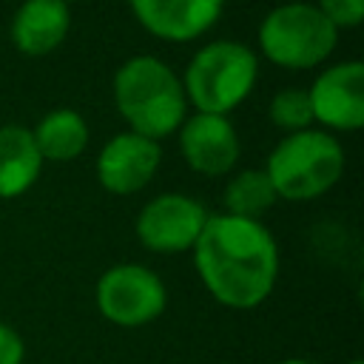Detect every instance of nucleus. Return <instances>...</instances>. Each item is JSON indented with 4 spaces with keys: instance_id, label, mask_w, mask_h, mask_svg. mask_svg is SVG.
<instances>
[{
    "instance_id": "nucleus-1",
    "label": "nucleus",
    "mask_w": 364,
    "mask_h": 364,
    "mask_svg": "<svg viewBox=\"0 0 364 364\" xmlns=\"http://www.w3.org/2000/svg\"><path fill=\"white\" fill-rule=\"evenodd\" d=\"M193 250V267L208 293L233 310L259 307L279 276V247L259 219L208 216Z\"/></svg>"
},
{
    "instance_id": "nucleus-2",
    "label": "nucleus",
    "mask_w": 364,
    "mask_h": 364,
    "mask_svg": "<svg viewBox=\"0 0 364 364\" xmlns=\"http://www.w3.org/2000/svg\"><path fill=\"white\" fill-rule=\"evenodd\" d=\"M114 102L131 131L154 142L179 131L188 105L182 80L173 68L148 54L131 57L117 68Z\"/></svg>"
},
{
    "instance_id": "nucleus-3",
    "label": "nucleus",
    "mask_w": 364,
    "mask_h": 364,
    "mask_svg": "<svg viewBox=\"0 0 364 364\" xmlns=\"http://www.w3.org/2000/svg\"><path fill=\"white\" fill-rule=\"evenodd\" d=\"M344 171V151L327 131L287 134L267 156L264 173L282 199H316L327 193Z\"/></svg>"
},
{
    "instance_id": "nucleus-4",
    "label": "nucleus",
    "mask_w": 364,
    "mask_h": 364,
    "mask_svg": "<svg viewBox=\"0 0 364 364\" xmlns=\"http://www.w3.org/2000/svg\"><path fill=\"white\" fill-rule=\"evenodd\" d=\"M256 77L259 60L245 43L216 40L193 54L185 68L182 91L199 114L225 117L253 91Z\"/></svg>"
},
{
    "instance_id": "nucleus-5",
    "label": "nucleus",
    "mask_w": 364,
    "mask_h": 364,
    "mask_svg": "<svg viewBox=\"0 0 364 364\" xmlns=\"http://www.w3.org/2000/svg\"><path fill=\"white\" fill-rule=\"evenodd\" d=\"M338 28L313 3H284L264 14L259 46L282 68H313L336 48Z\"/></svg>"
},
{
    "instance_id": "nucleus-6",
    "label": "nucleus",
    "mask_w": 364,
    "mask_h": 364,
    "mask_svg": "<svg viewBox=\"0 0 364 364\" xmlns=\"http://www.w3.org/2000/svg\"><path fill=\"white\" fill-rule=\"evenodd\" d=\"M168 290L145 264H114L97 282V307L117 327H142L162 316Z\"/></svg>"
},
{
    "instance_id": "nucleus-7",
    "label": "nucleus",
    "mask_w": 364,
    "mask_h": 364,
    "mask_svg": "<svg viewBox=\"0 0 364 364\" xmlns=\"http://www.w3.org/2000/svg\"><path fill=\"white\" fill-rule=\"evenodd\" d=\"M208 210L199 199L185 193L154 196L136 216V239L154 253L191 250L208 222Z\"/></svg>"
},
{
    "instance_id": "nucleus-8",
    "label": "nucleus",
    "mask_w": 364,
    "mask_h": 364,
    "mask_svg": "<svg viewBox=\"0 0 364 364\" xmlns=\"http://www.w3.org/2000/svg\"><path fill=\"white\" fill-rule=\"evenodd\" d=\"M310 111L327 128L355 131L364 122V65L358 60L336 63L324 68L310 91Z\"/></svg>"
},
{
    "instance_id": "nucleus-9",
    "label": "nucleus",
    "mask_w": 364,
    "mask_h": 364,
    "mask_svg": "<svg viewBox=\"0 0 364 364\" xmlns=\"http://www.w3.org/2000/svg\"><path fill=\"white\" fill-rule=\"evenodd\" d=\"M159 159H162L159 142L139 136L134 131H122L114 139H108L97 156L100 185L117 196L136 193L154 179Z\"/></svg>"
},
{
    "instance_id": "nucleus-10",
    "label": "nucleus",
    "mask_w": 364,
    "mask_h": 364,
    "mask_svg": "<svg viewBox=\"0 0 364 364\" xmlns=\"http://www.w3.org/2000/svg\"><path fill=\"white\" fill-rule=\"evenodd\" d=\"M179 151L185 162L208 176L228 173L239 159V136L228 117L191 114L179 125Z\"/></svg>"
},
{
    "instance_id": "nucleus-11",
    "label": "nucleus",
    "mask_w": 364,
    "mask_h": 364,
    "mask_svg": "<svg viewBox=\"0 0 364 364\" xmlns=\"http://www.w3.org/2000/svg\"><path fill=\"white\" fill-rule=\"evenodd\" d=\"M136 20L162 40L185 43L205 34L222 14L225 0H128Z\"/></svg>"
},
{
    "instance_id": "nucleus-12",
    "label": "nucleus",
    "mask_w": 364,
    "mask_h": 364,
    "mask_svg": "<svg viewBox=\"0 0 364 364\" xmlns=\"http://www.w3.org/2000/svg\"><path fill=\"white\" fill-rule=\"evenodd\" d=\"M71 26V11L65 0H26L11 20V40L17 51L40 57L54 51Z\"/></svg>"
},
{
    "instance_id": "nucleus-13",
    "label": "nucleus",
    "mask_w": 364,
    "mask_h": 364,
    "mask_svg": "<svg viewBox=\"0 0 364 364\" xmlns=\"http://www.w3.org/2000/svg\"><path fill=\"white\" fill-rule=\"evenodd\" d=\"M43 168V156L34 136L23 125L0 128V199H14L26 193Z\"/></svg>"
},
{
    "instance_id": "nucleus-14",
    "label": "nucleus",
    "mask_w": 364,
    "mask_h": 364,
    "mask_svg": "<svg viewBox=\"0 0 364 364\" xmlns=\"http://www.w3.org/2000/svg\"><path fill=\"white\" fill-rule=\"evenodd\" d=\"M31 136H34V145L43 159L68 162L85 151L88 125L74 108H54L37 122Z\"/></svg>"
},
{
    "instance_id": "nucleus-15",
    "label": "nucleus",
    "mask_w": 364,
    "mask_h": 364,
    "mask_svg": "<svg viewBox=\"0 0 364 364\" xmlns=\"http://www.w3.org/2000/svg\"><path fill=\"white\" fill-rule=\"evenodd\" d=\"M225 208L230 216L242 219H259L264 210L273 208L279 199L264 171H242L236 173L225 188Z\"/></svg>"
},
{
    "instance_id": "nucleus-16",
    "label": "nucleus",
    "mask_w": 364,
    "mask_h": 364,
    "mask_svg": "<svg viewBox=\"0 0 364 364\" xmlns=\"http://www.w3.org/2000/svg\"><path fill=\"white\" fill-rule=\"evenodd\" d=\"M270 122L296 134L304 131L313 122V111H310V97L304 88H282L273 100H270Z\"/></svg>"
},
{
    "instance_id": "nucleus-17",
    "label": "nucleus",
    "mask_w": 364,
    "mask_h": 364,
    "mask_svg": "<svg viewBox=\"0 0 364 364\" xmlns=\"http://www.w3.org/2000/svg\"><path fill=\"white\" fill-rule=\"evenodd\" d=\"M316 9L336 28H355L364 17V0H318Z\"/></svg>"
},
{
    "instance_id": "nucleus-18",
    "label": "nucleus",
    "mask_w": 364,
    "mask_h": 364,
    "mask_svg": "<svg viewBox=\"0 0 364 364\" xmlns=\"http://www.w3.org/2000/svg\"><path fill=\"white\" fill-rule=\"evenodd\" d=\"M23 358H26V344L20 333L11 324L0 321V364H23Z\"/></svg>"
},
{
    "instance_id": "nucleus-19",
    "label": "nucleus",
    "mask_w": 364,
    "mask_h": 364,
    "mask_svg": "<svg viewBox=\"0 0 364 364\" xmlns=\"http://www.w3.org/2000/svg\"><path fill=\"white\" fill-rule=\"evenodd\" d=\"M282 364H313V361H307V358H284Z\"/></svg>"
},
{
    "instance_id": "nucleus-20",
    "label": "nucleus",
    "mask_w": 364,
    "mask_h": 364,
    "mask_svg": "<svg viewBox=\"0 0 364 364\" xmlns=\"http://www.w3.org/2000/svg\"><path fill=\"white\" fill-rule=\"evenodd\" d=\"M344 364H364V361H358V358H353V361H344Z\"/></svg>"
}]
</instances>
